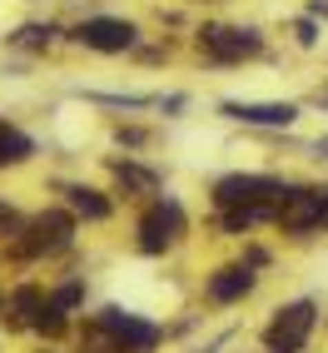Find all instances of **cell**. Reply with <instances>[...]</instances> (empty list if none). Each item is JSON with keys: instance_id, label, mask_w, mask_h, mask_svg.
<instances>
[{"instance_id": "cell-1", "label": "cell", "mask_w": 328, "mask_h": 353, "mask_svg": "<svg viewBox=\"0 0 328 353\" xmlns=\"http://www.w3.org/2000/svg\"><path fill=\"white\" fill-rule=\"evenodd\" d=\"M90 334H100L114 353H154V348H159V339H164L154 323L134 319V314H125L120 303L100 309V314H95V323H90Z\"/></svg>"}, {"instance_id": "cell-2", "label": "cell", "mask_w": 328, "mask_h": 353, "mask_svg": "<svg viewBox=\"0 0 328 353\" xmlns=\"http://www.w3.org/2000/svg\"><path fill=\"white\" fill-rule=\"evenodd\" d=\"M70 239H75V214H70V209H45V214H35V219L25 224L20 239H10V254H15V259L60 254V249H70Z\"/></svg>"}, {"instance_id": "cell-3", "label": "cell", "mask_w": 328, "mask_h": 353, "mask_svg": "<svg viewBox=\"0 0 328 353\" xmlns=\"http://www.w3.org/2000/svg\"><path fill=\"white\" fill-rule=\"evenodd\" d=\"M314 323H318V303H314V299H294V303H284V309L274 314V323L264 328V348H269V353H303V343H309V334H314Z\"/></svg>"}, {"instance_id": "cell-4", "label": "cell", "mask_w": 328, "mask_h": 353, "mask_svg": "<svg viewBox=\"0 0 328 353\" xmlns=\"http://www.w3.org/2000/svg\"><path fill=\"white\" fill-rule=\"evenodd\" d=\"M70 40L85 45V50H95V55H125V50H134L139 26L134 20H120V15H90L70 30Z\"/></svg>"}, {"instance_id": "cell-5", "label": "cell", "mask_w": 328, "mask_h": 353, "mask_svg": "<svg viewBox=\"0 0 328 353\" xmlns=\"http://www.w3.org/2000/svg\"><path fill=\"white\" fill-rule=\"evenodd\" d=\"M184 239V209H179V199H154L145 214H139V254H164L170 244H179Z\"/></svg>"}, {"instance_id": "cell-6", "label": "cell", "mask_w": 328, "mask_h": 353, "mask_svg": "<svg viewBox=\"0 0 328 353\" xmlns=\"http://www.w3.org/2000/svg\"><path fill=\"white\" fill-rule=\"evenodd\" d=\"M294 190V184H284V179H274V174H224L219 184H214V204L219 209H244V204H278Z\"/></svg>"}, {"instance_id": "cell-7", "label": "cell", "mask_w": 328, "mask_h": 353, "mask_svg": "<svg viewBox=\"0 0 328 353\" xmlns=\"http://www.w3.org/2000/svg\"><path fill=\"white\" fill-rule=\"evenodd\" d=\"M199 50L209 60H219V65H239V60L264 50V35L254 26H204L199 30Z\"/></svg>"}, {"instance_id": "cell-8", "label": "cell", "mask_w": 328, "mask_h": 353, "mask_svg": "<svg viewBox=\"0 0 328 353\" xmlns=\"http://www.w3.org/2000/svg\"><path fill=\"white\" fill-rule=\"evenodd\" d=\"M278 229H284V234L323 229V190H303V184H294V190L278 199Z\"/></svg>"}, {"instance_id": "cell-9", "label": "cell", "mask_w": 328, "mask_h": 353, "mask_svg": "<svg viewBox=\"0 0 328 353\" xmlns=\"http://www.w3.org/2000/svg\"><path fill=\"white\" fill-rule=\"evenodd\" d=\"M219 114H229V120H239V125H259V130H289L298 120V105L294 100H264V105H254V100H224Z\"/></svg>"}, {"instance_id": "cell-10", "label": "cell", "mask_w": 328, "mask_h": 353, "mask_svg": "<svg viewBox=\"0 0 328 353\" xmlns=\"http://www.w3.org/2000/svg\"><path fill=\"white\" fill-rule=\"evenodd\" d=\"M254 284H259V274H254L249 264H224L209 274V284H204V299L209 303H219V309H229V303H239L254 294Z\"/></svg>"}, {"instance_id": "cell-11", "label": "cell", "mask_w": 328, "mask_h": 353, "mask_svg": "<svg viewBox=\"0 0 328 353\" xmlns=\"http://www.w3.org/2000/svg\"><path fill=\"white\" fill-rule=\"evenodd\" d=\"M65 204H70V214H80L90 224H105L114 214V204L100 194V190H90V184H65Z\"/></svg>"}, {"instance_id": "cell-12", "label": "cell", "mask_w": 328, "mask_h": 353, "mask_svg": "<svg viewBox=\"0 0 328 353\" xmlns=\"http://www.w3.org/2000/svg\"><path fill=\"white\" fill-rule=\"evenodd\" d=\"M110 170H114V184H120L125 194H154L159 190V174L145 170V164H134V159H114Z\"/></svg>"}, {"instance_id": "cell-13", "label": "cell", "mask_w": 328, "mask_h": 353, "mask_svg": "<svg viewBox=\"0 0 328 353\" xmlns=\"http://www.w3.org/2000/svg\"><path fill=\"white\" fill-rule=\"evenodd\" d=\"M40 309H45V294H40L35 284H20V289L10 294V328H35Z\"/></svg>"}, {"instance_id": "cell-14", "label": "cell", "mask_w": 328, "mask_h": 353, "mask_svg": "<svg viewBox=\"0 0 328 353\" xmlns=\"http://www.w3.org/2000/svg\"><path fill=\"white\" fill-rule=\"evenodd\" d=\"M35 154V139L20 134L15 125H0V170H10V164H25Z\"/></svg>"}, {"instance_id": "cell-15", "label": "cell", "mask_w": 328, "mask_h": 353, "mask_svg": "<svg viewBox=\"0 0 328 353\" xmlns=\"http://www.w3.org/2000/svg\"><path fill=\"white\" fill-rule=\"evenodd\" d=\"M55 35H60L55 26H20V30L10 35V45H20V50H45Z\"/></svg>"}, {"instance_id": "cell-16", "label": "cell", "mask_w": 328, "mask_h": 353, "mask_svg": "<svg viewBox=\"0 0 328 353\" xmlns=\"http://www.w3.org/2000/svg\"><path fill=\"white\" fill-rule=\"evenodd\" d=\"M35 334H45V339H60L65 334V309L55 299H45V309H40V319H35Z\"/></svg>"}, {"instance_id": "cell-17", "label": "cell", "mask_w": 328, "mask_h": 353, "mask_svg": "<svg viewBox=\"0 0 328 353\" xmlns=\"http://www.w3.org/2000/svg\"><path fill=\"white\" fill-rule=\"evenodd\" d=\"M50 299H55V303H60V309L70 314V309H75V303L85 299V284H80V279H70V284H65V289H55Z\"/></svg>"}, {"instance_id": "cell-18", "label": "cell", "mask_w": 328, "mask_h": 353, "mask_svg": "<svg viewBox=\"0 0 328 353\" xmlns=\"http://www.w3.org/2000/svg\"><path fill=\"white\" fill-rule=\"evenodd\" d=\"M20 234H25V229H20V214L0 199V239H20Z\"/></svg>"}, {"instance_id": "cell-19", "label": "cell", "mask_w": 328, "mask_h": 353, "mask_svg": "<svg viewBox=\"0 0 328 353\" xmlns=\"http://www.w3.org/2000/svg\"><path fill=\"white\" fill-rule=\"evenodd\" d=\"M294 40L303 45V50H314V45H318V26H314V20H294Z\"/></svg>"}, {"instance_id": "cell-20", "label": "cell", "mask_w": 328, "mask_h": 353, "mask_svg": "<svg viewBox=\"0 0 328 353\" xmlns=\"http://www.w3.org/2000/svg\"><path fill=\"white\" fill-rule=\"evenodd\" d=\"M114 139H120V145H130V150H139V145H145V130H114Z\"/></svg>"}, {"instance_id": "cell-21", "label": "cell", "mask_w": 328, "mask_h": 353, "mask_svg": "<svg viewBox=\"0 0 328 353\" xmlns=\"http://www.w3.org/2000/svg\"><path fill=\"white\" fill-rule=\"evenodd\" d=\"M309 15H328V0H309Z\"/></svg>"}, {"instance_id": "cell-22", "label": "cell", "mask_w": 328, "mask_h": 353, "mask_svg": "<svg viewBox=\"0 0 328 353\" xmlns=\"http://www.w3.org/2000/svg\"><path fill=\"white\" fill-rule=\"evenodd\" d=\"M314 154H318V159H328V134H323L318 145H314Z\"/></svg>"}, {"instance_id": "cell-23", "label": "cell", "mask_w": 328, "mask_h": 353, "mask_svg": "<svg viewBox=\"0 0 328 353\" xmlns=\"http://www.w3.org/2000/svg\"><path fill=\"white\" fill-rule=\"evenodd\" d=\"M323 229H328V190H323Z\"/></svg>"}, {"instance_id": "cell-24", "label": "cell", "mask_w": 328, "mask_h": 353, "mask_svg": "<svg viewBox=\"0 0 328 353\" xmlns=\"http://www.w3.org/2000/svg\"><path fill=\"white\" fill-rule=\"evenodd\" d=\"M0 303H6V299H0Z\"/></svg>"}]
</instances>
